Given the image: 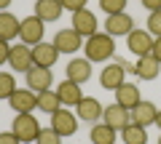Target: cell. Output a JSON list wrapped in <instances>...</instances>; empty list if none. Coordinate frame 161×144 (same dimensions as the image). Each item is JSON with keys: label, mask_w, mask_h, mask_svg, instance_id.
Listing matches in <instances>:
<instances>
[{"label": "cell", "mask_w": 161, "mask_h": 144, "mask_svg": "<svg viewBox=\"0 0 161 144\" xmlns=\"http://www.w3.org/2000/svg\"><path fill=\"white\" fill-rule=\"evenodd\" d=\"M83 51H86V59L89 62H108L115 51V43L108 32H97L92 37H86L83 43Z\"/></svg>", "instance_id": "1"}, {"label": "cell", "mask_w": 161, "mask_h": 144, "mask_svg": "<svg viewBox=\"0 0 161 144\" xmlns=\"http://www.w3.org/2000/svg\"><path fill=\"white\" fill-rule=\"evenodd\" d=\"M14 133H16L22 142H38V133H40V123L32 112H22V115L14 117Z\"/></svg>", "instance_id": "2"}, {"label": "cell", "mask_w": 161, "mask_h": 144, "mask_svg": "<svg viewBox=\"0 0 161 144\" xmlns=\"http://www.w3.org/2000/svg\"><path fill=\"white\" fill-rule=\"evenodd\" d=\"M43 32H46V22L38 19L35 13H32V16H27V19H22L19 37H22L24 46H38V43H43Z\"/></svg>", "instance_id": "3"}, {"label": "cell", "mask_w": 161, "mask_h": 144, "mask_svg": "<svg viewBox=\"0 0 161 144\" xmlns=\"http://www.w3.org/2000/svg\"><path fill=\"white\" fill-rule=\"evenodd\" d=\"M102 123L110 128H115V131H124V128L132 123V110H126V107H121L118 102L108 104L102 112Z\"/></svg>", "instance_id": "4"}, {"label": "cell", "mask_w": 161, "mask_h": 144, "mask_svg": "<svg viewBox=\"0 0 161 144\" xmlns=\"http://www.w3.org/2000/svg\"><path fill=\"white\" fill-rule=\"evenodd\" d=\"M153 35L148 32V29H132V32L126 35V46H129V51L134 53V56H148L150 51H153Z\"/></svg>", "instance_id": "5"}, {"label": "cell", "mask_w": 161, "mask_h": 144, "mask_svg": "<svg viewBox=\"0 0 161 144\" xmlns=\"http://www.w3.org/2000/svg\"><path fill=\"white\" fill-rule=\"evenodd\" d=\"M8 104H11V110L16 112V115L32 112V110H38V93L30 91V88H16V91L8 96Z\"/></svg>", "instance_id": "6"}, {"label": "cell", "mask_w": 161, "mask_h": 144, "mask_svg": "<svg viewBox=\"0 0 161 144\" xmlns=\"http://www.w3.org/2000/svg\"><path fill=\"white\" fill-rule=\"evenodd\" d=\"M132 29H134V19L129 16L126 11H121V13H108V19H105V32H108L110 37L129 35Z\"/></svg>", "instance_id": "7"}, {"label": "cell", "mask_w": 161, "mask_h": 144, "mask_svg": "<svg viewBox=\"0 0 161 144\" xmlns=\"http://www.w3.org/2000/svg\"><path fill=\"white\" fill-rule=\"evenodd\" d=\"M24 80H27V88H30V91H35V93L48 91V88H51V69L32 64V67L24 72Z\"/></svg>", "instance_id": "8"}, {"label": "cell", "mask_w": 161, "mask_h": 144, "mask_svg": "<svg viewBox=\"0 0 161 144\" xmlns=\"http://www.w3.org/2000/svg\"><path fill=\"white\" fill-rule=\"evenodd\" d=\"M8 62H11L14 72H27L32 67V46H24V43H16L8 51Z\"/></svg>", "instance_id": "9"}, {"label": "cell", "mask_w": 161, "mask_h": 144, "mask_svg": "<svg viewBox=\"0 0 161 144\" xmlns=\"http://www.w3.org/2000/svg\"><path fill=\"white\" fill-rule=\"evenodd\" d=\"M51 128L59 133V136H73V133L78 131V117H75L70 110H62V107H59V110L51 115Z\"/></svg>", "instance_id": "10"}, {"label": "cell", "mask_w": 161, "mask_h": 144, "mask_svg": "<svg viewBox=\"0 0 161 144\" xmlns=\"http://www.w3.org/2000/svg\"><path fill=\"white\" fill-rule=\"evenodd\" d=\"M54 46H57L59 53H75V51H80V46H83V37H80L73 27L70 29H59V32L54 35Z\"/></svg>", "instance_id": "11"}, {"label": "cell", "mask_w": 161, "mask_h": 144, "mask_svg": "<svg viewBox=\"0 0 161 144\" xmlns=\"http://www.w3.org/2000/svg\"><path fill=\"white\" fill-rule=\"evenodd\" d=\"M124 77H126V69H124V64H121V62H113V64H108V67L99 72V86L108 88V91H115L121 83H126Z\"/></svg>", "instance_id": "12"}, {"label": "cell", "mask_w": 161, "mask_h": 144, "mask_svg": "<svg viewBox=\"0 0 161 144\" xmlns=\"http://www.w3.org/2000/svg\"><path fill=\"white\" fill-rule=\"evenodd\" d=\"M73 29L80 35V37H92V35H97V16H94L89 8L75 11L73 13Z\"/></svg>", "instance_id": "13"}, {"label": "cell", "mask_w": 161, "mask_h": 144, "mask_svg": "<svg viewBox=\"0 0 161 144\" xmlns=\"http://www.w3.org/2000/svg\"><path fill=\"white\" fill-rule=\"evenodd\" d=\"M102 112H105V107L94 96H83L75 104V115H78L80 120H89V123H97L99 117H102Z\"/></svg>", "instance_id": "14"}, {"label": "cell", "mask_w": 161, "mask_h": 144, "mask_svg": "<svg viewBox=\"0 0 161 144\" xmlns=\"http://www.w3.org/2000/svg\"><path fill=\"white\" fill-rule=\"evenodd\" d=\"M57 59H59V51H57L54 43H38V46H32V64L51 69L57 64Z\"/></svg>", "instance_id": "15"}, {"label": "cell", "mask_w": 161, "mask_h": 144, "mask_svg": "<svg viewBox=\"0 0 161 144\" xmlns=\"http://www.w3.org/2000/svg\"><path fill=\"white\" fill-rule=\"evenodd\" d=\"M156 115H158V107H156L153 102H145V99H142V102L132 110V123L148 128V126H153V123H156Z\"/></svg>", "instance_id": "16"}, {"label": "cell", "mask_w": 161, "mask_h": 144, "mask_svg": "<svg viewBox=\"0 0 161 144\" xmlns=\"http://www.w3.org/2000/svg\"><path fill=\"white\" fill-rule=\"evenodd\" d=\"M115 102L121 104V107H126V110H134L142 99H140V88L134 86V83H121L118 88H115Z\"/></svg>", "instance_id": "17"}, {"label": "cell", "mask_w": 161, "mask_h": 144, "mask_svg": "<svg viewBox=\"0 0 161 144\" xmlns=\"http://www.w3.org/2000/svg\"><path fill=\"white\" fill-rule=\"evenodd\" d=\"M158 72H161V64H158V59H156L153 53H148V56H140L137 64H134V75H137L140 80H153Z\"/></svg>", "instance_id": "18"}, {"label": "cell", "mask_w": 161, "mask_h": 144, "mask_svg": "<svg viewBox=\"0 0 161 144\" xmlns=\"http://www.w3.org/2000/svg\"><path fill=\"white\" fill-rule=\"evenodd\" d=\"M19 29H22V19H16L8 11H0V40L11 43L14 37H19Z\"/></svg>", "instance_id": "19"}, {"label": "cell", "mask_w": 161, "mask_h": 144, "mask_svg": "<svg viewBox=\"0 0 161 144\" xmlns=\"http://www.w3.org/2000/svg\"><path fill=\"white\" fill-rule=\"evenodd\" d=\"M57 96H59V102H62L64 107H75V104L83 99V93H80V86H78V83L62 80V83L57 86Z\"/></svg>", "instance_id": "20"}, {"label": "cell", "mask_w": 161, "mask_h": 144, "mask_svg": "<svg viewBox=\"0 0 161 144\" xmlns=\"http://www.w3.org/2000/svg\"><path fill=\"white\" fill-rule=\"evenodd\" d=\"M89 77H92V62L89 59H73V62L67 64V80L73 83H86Z\"/></svg>", "instance_id": "21"}, {"label": "cell", "mask_w": 161, "mask_h": 144, "mask_svg": "<svg viewBox=\"0 0 161 144\" xmlns=\"http://www.w3.org/2000/svg\"><path fill=\"white\" fill-rule=\"evenodd\" d=\"M62 3L59 0H38L35 3V16L43 19V22H57L59 16H62Z\"/></svg>", "instance_id": "22"}, {"label": "cell", "mask_w": 161, "mask_h": 144, "mask_svg": "<svg viewBox=\"0 0 161 144\" xmlns=\"http://www.w3.org/2000/svg\"><path fill=\"white\" fill-rule=\"evenodd\" d=\"M89 139H92V144H115L118 131L110 128V126H105V123H94L92 131H89Z\"/></svg>", "instance_id": "23"}, {"label": "cell", "mask_w": 161, "mask_h": 144, "mask_svg": "<svg viewBox=\"0 0 161 144\" xmlns=\"http://www.w3.org/2000/svg\"><path fill=\"white\" fill-rule=\"evenodd\" d=\"M62 107V102H59V96H57V91H40L38 93V110L40 112H46V115H54V112Z\"/></svg>", "instance_id": "24"}, {"label": "cell", "mask_w": 161, "mask_h": 144, "mask_svg": "<svg viewBox=\"0 0 161 144\" xmlns=\"http://www.w3.org/2000/svg\"><path fill=\"white\" fill-rule=\"evenodd\" d=\"M121 139H124V144H148V133H145V128L137 126V123H129V126L121 131Z\"/></svg>", "instance_id": "25"}, {"label": "cell", "mask_w": 161, "mask_h": 144, "mask_svg": "<svg viewBox=\"0 0 161 144\" xmlns=\"http://www.w3.org/2000/svg\"><path fill=\"white\" fill-rule=\"evenodd\" d=\"M16 91V80H14V72H0V99H8Z\"/></svg>", "instance_id": "26"}, {"label": "cell", "mask_w": 161, "mask_h": 144, "mask_svg": "<svg viewBox=\"0 0 161 144\" xmlns=\"http://www.w3.org/2000/svg\"><path fill=\"white\" fill-rule=\"evenodd\" d=\"M38 144H62V136H59V133L54 131L51 126H48V128H40V133H38Z\"/></svg>", "instance_id": "27"}, {"label": "cell", "mask_w": 161, "mask_h": 144, "mask_svg": "<svg viewBox=\"0 0 161 144\" xmlns=\"http://www.w3.org/2000/svg\"><path fill=\"white\" fill-rule=\"evenodd\" d=\"M99 8L105 13H121L126 11V0H99Z\"/></svg>", "instance_id": "28"}, {"label": "cell", "mask_w": 161, "mask_h": 144, "mask_svg": "<svg viewBox=\"0 0 161 144\" xmlns=\"http://www.w3.org/2000/svg\"><path fill=\"white\" fill-rule=\"evenodd\" d=\"M148 32L153 37H161V11H150L148 16Z\"/></svg>", "instance_id": "29"}, {"label": "cell", "mask_w": 161, "mask_h": 144, "mask_svg": "<svg viewBox=\"0 0 161 144\" xmlns=\"http://www.w3.org/2000/svg\"><path fill=\"white\" fill-rule=\"evenodd\" d=\"M59 3H62V8H67V11H80V8H86V3L89 0H59Z\"/></svg>", "instance_id": "30"}, {"label": "cell", "mask_w": 161, "mask_h": 144, "mask_svg": "<svg viewBox=\"0 0 161 144\" xmlns=\"http://www.w3.org/2000/svg\"><path fill=\"white\" fill-rule=\"evenodd\" d=\"M0 144H22V139H19L14 131H3L0 133Z\"/></svg>", "instance_id": "31"}, {"label": "cell", "mask_w": 161, "mask_h": 144, "mask_svg": "<svg viewBox=\"0 0 161 144\" xmlns=\"http://www.w3.org/2000/svg\"><path fill=\"white\" fill-rule=\"evenodd\" d=\"M8 51H11V46H8L6 40H0V64L8 62Z\"/></svg>", "instance_id": "32"}, {"label": "cell", "mask_w": 161, "mask_h": 144, "mask_svg": "<svg viewBox=\"0 0 161 144\" xmlns=\"http://www.w3.org/2000/svg\"><path fill=\"white\" fill-rule=\"evenodd\" d=\"M142 8H148V11H161V0H142Z\"/></svg>", "instance_id": "33"}, {"label": "cell", "mask_w": 161, "mask_h": 144, "mask_svg": "<svg viewBox=\"0 0 161 144\" xmlns=\"http://www.w3.org/2000/svg\"><path fill=\"white\" fill-rule=\"evenodd\" d=\"M150 53H153V56L158 59V64H161V37H156V40H153V51H150Z\"/></svg>", "instance_id": "34"}, {"label": "cell", "mask_w": 161, "mask_h": 144, "mask_svg": "<svg viewBox=\"0 0 161 144\" xmlns=\"http://www.w3.org/2000/svg\"><path fill=\"white\" fill-rule=\"evenodd\" d=\"M11 3H14V0H0V11H6V8L11 6Z\"/></svg>", "instance_id": "35"}, {"label": "cell", "mask_w": 161, "mask_h": 144, "mask_svg": "<svg viewBox=\"0 0 161 144\" xmlns=\"http://www.w3.org/2000/svg\"><path fill=\"white\" fill-rule=\"evenodd\" d=\"M156 126L161 128V110H158V115H156Z\"/></svg>", "instance_id": "36"}, {"label": "cell", "mask_w": 161, "mask_h": 144, "mask_svg": "<svg viewBox=\"0 0 161 144\" xmlns=\"http://www.w3.org/2000/svg\"><path fill=\"white\" fill-rule=\"evenodd\" d=\"M158 144H161V136H158Z\"/></svg>", "instance_id": "37"}, {"label": "cell", "mask_w": 161, "mask_h": 144, "mask_svg": "<svg viewBox=\"0 0 161 144\" xmlns=\"http://www.w3.org/2000/svg\"><path fill=\"white\" fill-rule=\"evenodd\" d=\"M115 144H118V142H115Z\"/></svg>", "instance_id": "38"}]
</instances>
